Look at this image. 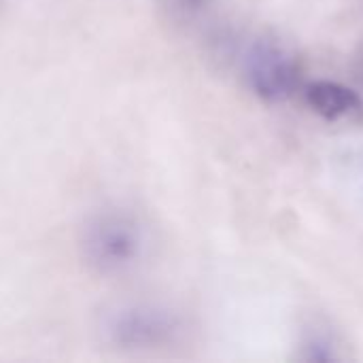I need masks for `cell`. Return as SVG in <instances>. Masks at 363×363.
I'll return each mask as SVG.
<instances>
[{"mask_svg": "<svg viewBox=\"0 0 363 363\" xmlns=\"http://www.w3.org/2000/svg\"><path fill=\"white\" fill-rule=\"evenodd\" d=\"M81 249L85 262L96 272L121 277L145 257V230L125 211H104L87 221Z\"/></svg>", "mask_w": 363, "mask_h": 363, "instance_id": "cell-1", "label": "cell"}, {"mask_svg": "<svg viewBox=\"0 0 363 363\" xmlns=\"http://www.w3.org/2000/svg\"><path fill=\"white\" fill-rule=\"evenodd\" d=\"M177 317L153 304H123L102 319L104 338L119 351H153L174 340Z\"/></svg>", "mask_w": 363, "mask_h": 363, "instance_id": "cell-2", "label": "cell"}, {"mask_svg": "<svg viewBox=\"0 0 363 363\" xmlns=\"http://www.w3.org/2000/svg\"><path fill=\"white\" fill-rule=\"evenodd\" d=\"M306 100L311 108L328 121L357 119L363 115V100L359 98V94L340 83H332V81L311 83L306 89Z\"/></svg>", "mask_w": 363, "mask_h": 363, "instance_id": "cell-4", "label": "cell"}, {"mask_svg": "<svg viewBox=\"0 0 363 363\" xmlns=\"http://www.w3.org/2000/svg\"><path fill=\"white\" fill-rule=\"evenodd\" d=\"M247 77L255 94L268 102L289 98L298 87L296 62L279 47L262 43L247 57Z\"/></svg>", "mask_w": 363, "mask_h": 363, "instance_id": "cell-3", "label": "cell"}]
</instances>
